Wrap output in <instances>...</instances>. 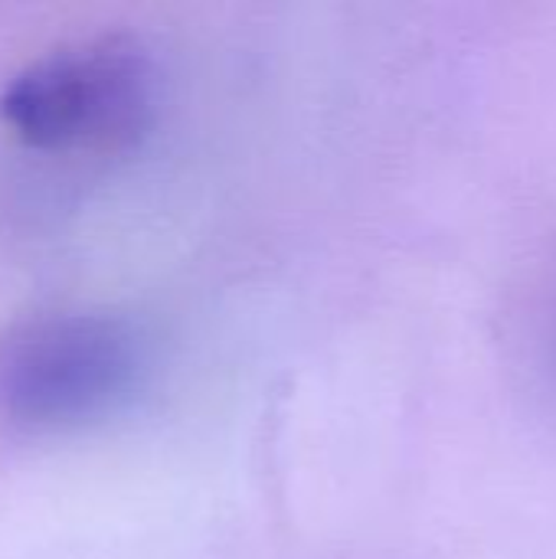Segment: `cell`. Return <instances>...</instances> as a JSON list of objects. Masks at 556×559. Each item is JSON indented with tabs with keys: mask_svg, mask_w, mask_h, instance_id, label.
<instances>
[{
	"mask_svg": "<svg viewBox=\"0 0 556 559\" xmlns=\"http://www.w3.org/2000/svg\"><path fill=\"white\" fill-rule=\"evenodd\" d=\"M144 347L125 318L92 308L26 314L0 331V419L66 432L111 416L141 383Z\"/></svg>",
	"mask_w": 556,
	"mask_h": 559,
	"instance_id": "cell-2",
	"label": "cell"
},
{
	"mask_svg": "<svg viewBox=\"0 0 556 559\" xmlns=\"http://www.w3.org/2000/svg\"><path fill=\"white\" fill-rule=\"evenodd\" d=\"M157 105L151 56L128 36L62 43L0 88V121L46 154H111L134 144Z\"/></svg>",
	"mask_w": 556,
	"mask_h": 559,
	"instance_id": "cell-1",
	"label": "cell"
}]
</instances>
